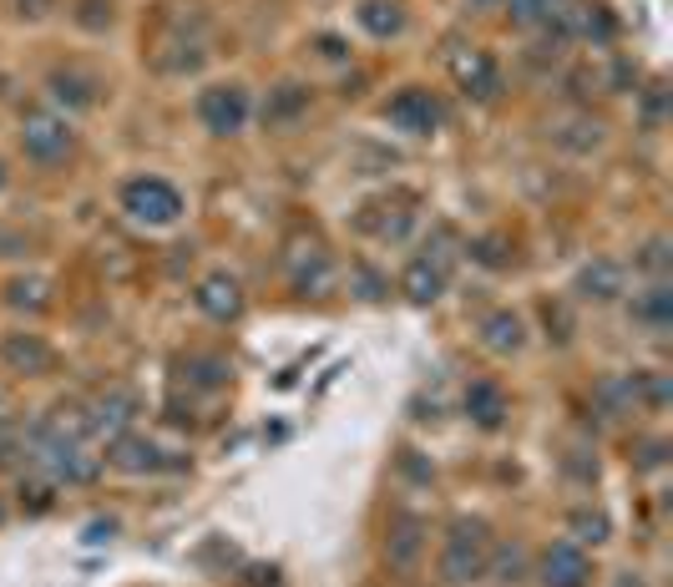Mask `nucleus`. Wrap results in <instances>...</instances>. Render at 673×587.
<instances>
[{"instance_id": "1", "label": "nucleus", "mask_w": 673, "mask_h": 587, "mask_svg": "<svg viewBox=\"0 0 673 587\" xmlns=\"http://www.w3.org/2000/svg\"><path fill=\"white\" fill-rule=\"evenodd\" d=\"M122 208L147 228H173L183 218V192L167 177H133L122 183Z\"/></svg>"}, {"instance_id": "2", "label": "nucleus", "mask_w": 673, "mask_h": 587, "mask_svg": "<svg viewBox=\"0 0 673 587\" xmlns=\"http://www.w3.org/2000/svg\"><path fill=\"white\" fill-rule=\"evenodd\" d=\"M486 567V527L482 522H456L451 542L440 552V573L446 583H471V577Z\"/></svg>"}, {"instance_id": "3", "label": "nucleus", "mask_w": 673, "mask_h": 587, "mask_svg": "<svg viewBox=\"0 0 673 587\" xmlns=\"http://www.w3.org/2000/svg\"><path fill=\"white\" fill-rule=\"evenodd\" d=\"M253 102L244 87H208L203 97H198V122H203L213 137H234L244 133V122H249Z\"/></svg>"}, {"instance_id": "4", "label": "nucleus", "mask_w": 673, "mask_h": 587, "mask_svg": "<svg viewBox=\"0 0 673 587\" xmlns=\"http://www.w3.org/2000/svg\"><path fill=\"white\" fill-rule=\"evenodd\" d=\"M385 122H390L396 133L431 137L440 127V102L431 97V91H421V87H406L400 97H390V107H385Z\"/></svg>"}, {"instance_id": "5", "label": "nucleus", "mask_w": 673, "mask_h": 587, "mask_svg": "<svg viewBox=\"0 0 673 587\" xmlns=\"http://www.w3.org/2000/svg\"><path fill=\"white\" fill-rule=\"evenodd\" d=\"M72 127L61 117H51V112H30L26 127H21V147H26V158L36 162H61L66 152H72Z\"/></svg>"}, {"instance_id": "6", "label": "nucleus", "mask_w": 673, "mask_h": 587, "mask_svg": "<svg viewBox=\"0 0 673 587\" xmlns=\"http://www.w3.org/2000/svg\"><path fill=\"white\" fill-rule=\"evenodd\" d=\"M593 577V562L577 542H552L541 552V583L547 587H587Z\"/></svg>"}, {"instance_id": "7", "label": "nucleus", "mask_w": 673, "mask_h": 587, "mask_svg": "<svg viewBox=\"0 0 673 587\" xmlns=\"http://www.w3.org/2000/svg\"><path fill=\"white\" fill-rule=\"evenodd\" d=\"M456 82H461V91L466 97H476V102H491L501 91V72H497V61L486 57V51H466V57H456Z\"/></svg>"}, {"instance_id": "8", "label": "nucleus", "mask_w": 673, "mask_h": 587, "mask_svg": "<svg viewBox=\"0 0 673 587\" xmlns=\"http://www.w3.org/2000/svg\"><path fill=\"white\" fill-rule=\"evenodd\" d=\"M198 309H203L208 320H238L244 314V289H238L234 274H208L203 284H198Z\"/></svg>"}, {"instance_id": "9", "label": "nucleus", "mask_w": 673, "mask_h": 587, "mask_svg": "<svg viewBox=\"0 0 673 587\" xmlns=\"http://www.w3.org/2000/svg\"><path fill=\"white\" fill-rule=\"evenodd\" d=\"M107 461H112L117 471H158L162 466V451H158V440L137 436V430H122V436H112Z\"/></svg>"}, {"instance_id": "10", "label": "nucleus", "mask_w": 673, "mask_h": 587, "mask_svg": "<svg viewBox=\"0 0 673 587\" xmlns=\"http://www.w3.org/2000/svg\"><path fill=\"white\" fill-rule=\"evenodd\" d=\"M0 360H5L11 370H21V375H41V370H51V350H46L41 335H5Z\"/></svg>"}, {"instance_id": "11", "label": "nucleus", "mask_w": 673, "mask_h": 587, "mask_svg": "<svg viewBox=\"0 0 673 587\" xmlns=\"http://www.w3.org/2000/svg\"><path fill=\"white\" fill-rule=\"evenodd\" d=\"M466 415L476 421L482 430H497L507 421V396H501V385L491 380H471L466 385Z\"/></svg>"}, {"instance_id": "12", "label": "nucleus", "mask_w": 673, "mask_h": 587, "mask_svg": "<svg viewBox=\"0 0 673 587\" xmlns=\"http://www.w3.org/2000/svg\"><path fill=\"white\" fill-rule=\"evenodd\" d=\"M482 345L497 354H516L527 345V324L516 320L512 309H497V314H486L482 320Z\"/></svg>"}, {"instance_id": "13", "label": "nucleus", "mask_w": 673, "mask_h": 587, "mask_svg": "<svg viewBox=\"0 0 673 587\" xmlns=\"http://www.w3.org/2000/svg\"><path fill=\"white\" fill-rule=\"evenodd\" d=\"M577 294H583V299L608 304V299H618V294H623V268H618L613 259H593V264L577 274Z\"/></svg>"}, {"instance_id": "14", "label": "nucleus", "mask_w": 673, "mask_h": 587, "mask_svg": "<svg viewBox=\"0 0 673 587\" xmlns=\"http://www.w3.org/2000/svg\"><path fill=\"white\" fill-rule=\"evenodd\" d=\"M360 26H365L375 41H390V36L406 30V5H400V0H365V5H360Z\"/></svg>"}, {"instance_id": "15", "label": "nucleus", "mask_w": 673, "mask_h": 587, "mask_svg": "<svg viewBox=\"0 0 673 587\" xmlns=\"http://www.w3.org/2000/svg\"><path fill=\"white\" fill-rule=\"evenodd\" d=\"M400 289H406V299H415V304H436L440 289H446V268L431 264V259H415V264L406 268Z\"/></svg>"}, {"instance_id": "16", "label": "nucleus", "mask_w": 673, "mask_h": 587, "mask_svg": "<svg viewBox=\"0 0 673 587\" xmlns=\"http://www.w3.org/2000/svg\"><path fill=\"white\" fill-rule=\"evenodd\" d=\"M51 97L66 102L72 112H82V107L97 102V82H87V76H76V72H57L51 76Z\"/></svg>"}, {"instance_id": "17", "label": "nucleus", "mask_w": 673, "mask_h": 587, "mask_svg": "<svg viewBox=\"0 0 673 587\" xmlns=\"http://www.w3.org/2000/svg\"><path fill=\"white\" fill-rule=\"evenodd\" d=\"M304 107H309V91L304 87H278L274 97H269V107H264V122H269V127H284V122H294Z\"/></svg>"}, {"instance_id": "18", "label": "nucleus", "mask_w": 673, "mask_h": 587, "mask_svg": "<svg viewBox=\"0 0 673 587\" xmlns=\"http://www.w3.org/2000/svg\"><path fill=\"white\" fill-rule=\"evenodd\" d=\"M133 415H137V400H133V396H122V390H112V396L97 405V421H91V426H102V430L112 426V430L122 436V426H127Z\"/></svg>"}, {"instance_id": "19", "label": "nucleus", "mask_w": 673, "mask_h": 587, "mask_svg": "<svg viewBox=\"0 0 673 587\" xmlns=\"http://www.w3.org/2000/svg\"><path fill=\"white\" fill-rule=\"evenodd\" d=\"M415 552H421V522H400V532H396V542H390V562L396 567H410L415 562Z\"/></svg>"}, {"instance_id": "20", "label": "nucleus", "mask_w": 673, "mask_h": 587, "mask_svg": "<svg viewBox=\"0 0 673 587\" xmlns=\"http://www.w3.org/2000/svg\"><path fill=\"white\" fill-rule=\"evenodd\" d=\"M572 532H577V542H593V547H598V542H608L613 522H608L602 512H587V507H583V512L572 516Z\"/></svg>"}, {"instance_id": "21", "label": "nucleus", "mask_w": 673, "mask_h": 587, "mask_svg": "<svg viewBox=\"0 0 673 587\" xmlns=\"http://www.w3.org/2000/svg\"><path fill=\"white\" fill-rule=\"evenodd\" d=\"M669 304H673V294L659 284V289H648L644 299H638V320H648L653 329H663V324H669Z\"/></svg>"}, {"instance_id": "22", "label": "nucleus", "mask_w": 673, "mask_h": 587, "mask_svg": "<svg viewBox=\"0 0 673 587\" xmlns=\"http://www.w3.org/2000/svg\"><path fill=\"white\" fill-rule=\"evenodd\" d=\"M188 370L198 385H223L228 380V365L223 360H213V354H188Z\"/></svg>"}, {"instance_id": "23", "label": "nucleus", "mask_w": 673, "mask_h": 587, "mask_svg": "<svg viewBox=\"0 0 673 587\" xmlns=\"http://www.w3.org/2000/svg\"><path fill=\"white\" fill-rule=\"evenodd\" d=\"M11 309H46V284L41 279H21V284H11Z\"/></svg>"}, {"instance_id": "24", "label": "nucleus", "mask_w": 673, "mask_h": 587, "mask_svg": "<svg viewBox=\"0 0 673 587\" xmlns=\"http://www.w3.org/2000/svg\"><path fill=\"white\" fill-rule=\"evenodd\" d=\"M76 21H82L87 30H107V26H112V5H107V0H82Z\"/></svg>"}, {"instance_id": "25", "label": "nucleus", "mask_w": 673, "mask_h": 587, "mask_svg": "<svg viewBox=\"0 0 673 587\" xmlns=\"http://www.w3.org/2000/svg\"><path fill=\"white\" fill-rule=\"evenodd\" d=\"M21 501H26L30 512H51V486H26V491H21Z\"/></svg>"}, {"instance_id": "26", "label": "nucleus", "mask_w": 673, "mask_h": 587, "mask_svg": "<svg viewBox=\"0 0 673 587\" xmlns=\"http://www.w3.org/2000/svg\"><path fill=\"white\" fill-rule=\"evenodd\" d=\"M648 268H663L669 264V243H663V238H653V243H648V259H644Z\"/></svg>"}, {"instance_id": "27", "label": "nucleus", "mask_w": 673, "mask_h": 587, "mask_svg": "<svg viewBox=\"0 0 673 587\" xmlns=\"http://www.w3.org/2000/svg\"><path fill=\"white\" fill-rule=\"evenodd\" d=\"M112 532H117V522H91V527H87V542H107Z\"/></svg>"}, {"instance_id": "28", "label": "nucleus", "mask_w": 673, "mask_h": 587, "mask_svg": "<svg viewBox=\"0 0 673 587\" xmlns=\"http://www.w3.org/2000/svg\"><path fill=\"white\" fill-rule=\"evenodd\" d=\"M320 46H324V57H329V61H339V57H345V46H339L335 36H320Z\"/></svg>"}, {"instance_id": "29", "label": "nucleus", "mask_w": 673, "mask_h": 587, "mask_svg": "<svg viewBox=\"0 0 673 587\" xmlns=\"http://www.w3.org/2000/svg\"><path fill=\"white\" fill-rule=\"evenodd\" d=\"M471 5H497V0H471ZM501 5H507V0H501Z\"/></svg>"}, {"instance_id": "30", "label": "nucleus", "mask_w": 673, "mask_h": 587, "mask_svg": "<svg viewBox=\"0 0 673 587\" xmlns=\"http://www.w3.org/2000/svg\"><path fill=\"white\" fill-rule=\"evenodd\" d=\"M0 188H5V162H0Z\"/></svg>"}, {"instance_id": "31", "label": "nucleus", "mask_w": 673, "mask_h": 587, "mask_svg": "<svg viewBox=\"0 0 673 587\" xmlns=\"http://www.w3.org/2000/svg\"><path fill=\"white\" fill-rule=\"evenodd\" d=\"M0 522H5V507H0Z\"/></svg>"}]
</instances>
